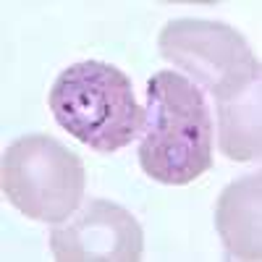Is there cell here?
<instances>
[{"instance_id": "cell-2", "label": "cell", "mask_w": 262, "mask_h": 262, "mask_svg": "<svg viewBox=\"0 0 262 262\" xmlns=\"http://www.w3.org/2000/svg\"><path fill=\"white\" fill-rule=\"evenodd\" d=\"M48 105L58 126L102 155L123 149L142 134L144 107L134 97L131 79L102 60H81L63 69Z\"/></svg>"}, {"instance_id": "cell-3", "label": "cell", "mask_w": 262, "mask_h": 262, "mask_svg": "<svg viewBox=\"0 0 262 262\" xmlns=\"http://www.w3.org/2000/svg\"><path fill=\"white\" fill-rule=\"evenodd\" d=\"M6 200L39 223H60L76 212L84 196L79 155L48 134H27L8 144L0 168Z\"/></svg>"}, {"instance_id": "cell-6", "label": "cell", "mask_w": 262, "mask_h": 262, "mask_svg": "<svg viewBox=\"0 0 262 262\" xmlns=\"http://www.w3.org/2000/svg\"><path fill=\"white\" fill-rule=\"evenodd\" d=\"M259 173L233 181L215 205V226L226 252L238 259H262L259 249Z\"/></svg>"}, {"instance_id": "cell-7", "label": "cell", "mask_w": 262, "mask_h": 262, "mask_svg": "<svg viewBox=\"0 0 262 262\" xmlns=\"http://www.w3.org/2000/svg\"><path fill=\"white\" fill-rule=\"evenodd\" d=\"M221 149L231 160L259 158V86L236 102L217 105Z\"/></svg>"}, {"instance_id": "cell-5", "label": "cell", "mask_w": 262, "mask_h": 262, "mask_svg": "<svg viewBox=\"0 0 262 262\" xmlns=\"http://www.w3.org/2000/svg\"><path fill=\"white\" fill-rule=\"evenodd\" d=\"M142 247L137 217L105 200H92L71 223L50 233V249L60 262H137Z\"/></svg>"}, {"instance_id": "cell-4", "label": "cell", "mask_w": 262, "mask_h": 262, "mask_svg": "<svg viewBox=\"0 0 262 262\" xmlns=\"http://www.w3.org/2000/svg\"><path fill=\"white\" fill-rule=\"evenodd\" d=\"M160 53L207 90L217 105L236 102L259 86V60L247 39L221 21L176 18L160 32Z\"/></svg>"}, {"instance_id": "cell-1", "label": "cell", "mask_w": 262, "mask_h": 262, "mask_svg": "<svg viewBox=\"0 0 262 262\" xmlns=\"http://www.w3.org/2000/svg\"><path fill=\"white\" fill-rule=\"evenodd\" d=\"M212 118L202 90L179 71H158L147 84L139 165L152 181L191 184L212 168Z\"/></svg>"}]
</instances>
